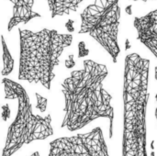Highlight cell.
<instances>
[{"label":"cell","instance_id":"6da1fadb","mask_svg":"<svg viewBox=\"0 0 157 156\" xmlns=\"http://www.w3.org/2000/svg\"><path fill=\"white\" fill-rule=\"evenodd\" d=\"M109 74L105 64L92 60L84 61L82 70L73 71L62 83L64 97V116L61 128L76 131L94 120H109V139L113 136L114 109L112 97L103 87Z\"/></svg>","mask_w":157,"mask_h":156},{"label":"cell","instance_id":"7a4b0ae2","mask_svg":"<svg viewBox=\"0 0 157 156\" xmlns=\"http://www.w3.org/2000/svg\"><path fill=\"white\" fill-rule=\"evenodd\" d=\"M150 60L137 53L126 56L123 74L122 155H147L146 112L150 94Z\"/></svg>","mask_w":157,"mask_h":156},{"label":"cell","instance_id":"3957f363","mask_svg":"<svg viewBox=\"0 0 157 156\" xmlns=\"http://www.w3.org/2000/svg\"><path fill=\"white\" fill-rule=\"evenodd\" d=\"M20 54L18 79L29 84H40L47 90L55 77L54 68L60 57L73 41L71 34H59L55 29H44L38 32L18 29Z\"/></svg>","mask_w":157,"mask_h":156},{"label":"cell","instance_id":"277c9868","mask_svg":"<svg viewBox=\"0 0 157 156\" xmlns=\"http://www.w3.org/2000/svg\"><path fill=\"white\" fill-rule=\"evenodd\" d=\"M6 99H17L18 107L15 120L8 127L2 156H12L24 145L41 141L53 135L52 117L34 115L25 88L7 78H3Z\"/></svg>","mask_w":157,"mask_h":156},{"label":"cell","instance_id":"5b68a950","mask_svg":"<svg viewBox=\"0 0 157 156\" xmlns=\"http://www.w3.org/2000/svg\"><path fill=\"white\" fill-rule=\"evenodd\" d=\"M49 156H109L99 127L87 133L58 138L50 143Z\"/></svg>","mask_w":157,"mask_h":156},{"label":"cell","instance_id":"8992f818","mask_svg":"<svg viewBox=\"0 0 157 156\" xmlns=\"http://www.w3.org/2000/svg\"><path fill=\"white\" fill-rule=\"evenodd\" d=\"M137 29V40L144 44L157 58V20L149 13L146 16L134 18Z\"/></svg>","mask_w":157,"mask_h":156},{"label":"cell","instance_id":"52a82bcc","mask_svg":"<svg viewBox=\"0 0 157 156\" xmlns=\"http://www.w3.org/2000/svg\"><path fill=\"white\" fill-rule=\"evenodd\" d=\"M1 41H2V47H3V70H2V75H8L11 74V72L14 69V59L12 58L9 50L7 48V45L5 41V38L3 35H1Z\"/></svg>","mask_w":157,"mask_h":156},{"label":"cell","instance_id":"ba28073f","mask_svg":"<svg viewBox=\"0 0 157 156\" xmlns=\"http://www.w3.org/2000/svg\"><path fill=\"white\" fill-rule=\"evenodd\" d=\"M36 99H37V105L36 108L39 109L40 112H44L47 108V104H48V99L44 97H41L40 94L36 93Z\"/></svg>","mask_w":157,"mask_h":156},{"label":"cell","instance_id":"9c48e42d","mask_svg":"<svg viewBox=\"0 0 157 156\" xmlns=\"http://www.w3.org/2000/svg\"><path fill=\"white\" fill-rule=\"evenodd\" d=\"M89 54V50L86 49L85 41H80L78 43V58H83Z\"/></svg>","mask_w":157,"mask_h":156},{"label":"cell","instance_id":"30bf717a","mask_svg":"<svg viewBox=\"0 0 157 156\" xmlns=\"http://www.w3.org/2000/svg\"><path fill=\"white\" fill-rule=\"evenodd\" d=\"M10 115H11V111H10V108H9V106L7 104L2 106V113H1V117L3 119V120L6 122L7 121V120L10 118Z\"/></svg>","mask_w":157,"mask_h":156},{"label":"cell","instance_id":"8fae6325","mask_svg":"<svg viewBox=\"0 0 157 156\" xmlns=\"http://www.w3.org/2000/svg\"><path fill=\"white\" fill-rule=\"evenodd\" d=\"M19 23H22V18L21 17H12L9 20V23H8V26H7V31H11L12 29L18 25Z\"/></svg>","mask_w":157,"mask_h":156},{"label":"cell","instance_id":"7c38bea8","mask_svg":"<svg viewBox=\"0 0 157 156\" xmlns=\"http://www.w3.org/2000/svg\"><path fill=\"white\" fill-rule=\"evenodd\" d=\"M64 64H65V67L68 68V69H71V68H73L75 65V62L74 60V55L73 54L69 55V58L67 60H65Z\"/></svg>","mask_w":157,"mask_h":156},{"label":"cell","instance_id":"4fadbf2b","mask_svg":"<svg viewBox=\"0 0 157 156\" xmlns=\"http://www.w3.org/2000/svg\"><path fill=\"white\" fill-rule=\"evenodd\" d=\"M74 24H75V20H73V19H68V21L65 23V28L69 32H74L75 31Z\"/></svg>","mask_w":157,"mask_h":156},{"label":"cell","instance_id":"5bb4252c","mask_svg":"<svg viewBox=\"0 0 157 156\" xmlns=\"http://www.w3.org/2000/svg\"><path fill=\"white\" fill-rule=\"evenodd\" d=\"M125 12L128 15H132V5H129L128 6H126L125 7Z\"/></svg>","mask_w":157,"mask_h":156},{"label":"cell","instance_id":"9a60e30c","mask_svg":"<svg viewBox=\"0 0 157 156\" xmlns=\"http://www.w3.org/2000/svg\"><path fill=\"white\" fill-rule=\"evenodd\" d=\"M131 48V44H130V40H129V39H127L126 40V41H125V51H127V50H129Z\"/></svg>","mask_w":157,"mask_h":156},{"label":"cell","instance_id":"2e32d148","mask_svg":"<svg viewBox=\"0 0 157 156\" xmlns=\"http://www.w3.org/2000/svg\"><path fill=\"white\" fill-rule=\"evenodd\" d=\"M30 156H40V153H39V152H35V153H33V154H32Z\"/></svg>","mask_w":157,"mask_h":156},{"label":"cell","instance_id":"e0dca14e","mask_svg":"<svg viewBox=\"0 0 157 156\" xmlns=\"http://www.w3.org/2000/svg\"><path fill=\"white\" fill-rule=\"evenodd\" d=\"M155 80H157V66L155 68Z\"/></svg>","mask_w":157,"mask_h":156},{"label":"cell","instance_id":"ac0fdd59","mask_svg":"<svg viewBox=\"0 0 157 156\" xmlns=\"http://www.w3.org/2000/svg\"><path fill=\"white\" fill-rule=\"evenodd\" d=\"M151 148H152V150L154 151V141H153L152 143H151Z\"/></svg>","mask_w":157,"mask_h":156},{"label":"cell","instance_id":"d6986e66","mask_svg":"<svg viewBox=\"0 0 157 156\" xmlns=\"http://www.w3.org/2000/svg\"><path fill=\"white\" fill-rule=\"evenodd\" d=\"M155 118H156V121H157V108H155Z\"/></svg>","mask_w":157,"mask_h":156},{"label":"cell","instance_id":"ffe728a7","mask_svg":"<svg viewBox=\"0 0 157 156\" xmlns=\"http://www.w3.org/2000/svg\"><path fill=\"white\" fill-rule=\"evenodd\" d=\"M152 156H155V152L154 151L152 152Z\"/></svg>","mask_w":157,"mask_h":156},{"label":"cell","instance_id":"44dd1931","mask_svg":"<svg viewBox=\"0 0 157 156\" xmlns=\"http://www.w3.org/2000/svg\"><path fill=\"white\" fill-rule=\"evenodd\" d=\"M155 100H156V102H157V93H156V95H155Z\"/></svg>","mask_w":157,"mask_h":156}]
</instances>
